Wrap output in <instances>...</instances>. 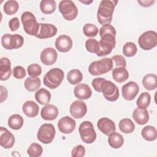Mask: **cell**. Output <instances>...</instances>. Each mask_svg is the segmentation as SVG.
<instances>
[{
  "label": "cell",
  "instance_id": "obj_1",
  "mask_svg": "<svg viewBox=\"0 0 157 157\" xmlns=\"http://www.w3.org/2000/svg\"><path fill=\"white\" fill-rule=\"evenodd\" d=\"M117 2V1L110 0L101 1L97 11L98 21L101 25L103 26L112 22L113 13Z\"/></svg>",
  "mask_w": 157,
  "mask_h": 157
},
{
  "label": "cell",
  "instance_id": "obj_2",
  "mask_svg": "<svg viewBox=\"0 0 157 157\" xmlns=\"http://www.w3.org/2000/svg\"><path fill=\"white\" fill-rule=\"evenodd\" d=\"M64 77V72L59 68H53L48 71L44 75V84L50 89L58 87Z\"/></svg>",
  "mask_w": 157,
  "mask_h": 157
},
{
  "label": "cell",
  "instance_id": "obj_3",
  "mask_svg": "<svg viewBox=\"0 0 157 157\" xmlns=\"http://www.w3.org/2000/svg\"><path fill=\"white\" fill-rule=\"evenodd\" d=\"M113 66L111 58H104L92 62L89 66L88 71L92 75H100L110 71L113 69Z\"/></svg>",
  "mask_w": 157,
  "mask_h": 157
},
{
  "label": "cell",
  "instance_id": "obj_4",
  "mask_svg": "<svg viewBox=\"0 0 157 157\" xmlns=\"http://www.w3.org/2000/svg\"><path fill=\"white\" fill-rule=\"evenodd\" d=\"M21 20L25 31L29 35L36 36L39 29V23L34 14L31 12H25L21 15Z\"/></svg>",
  "mask_w": 157,
  "mask_h": 157
},
{
  "label": "cell",
  "instance_id": "obj_5",
  "mask_svg": "<svg viewBox=\"0 0 157 157\" xmlns=\"http://www.w3.org/2000/svg\"><path fill=\"white\" fill-rule=\"evenodd\" d=\"M58 9L64 18L67 21L74 20L78 15V9L71 0H63L59 3Z\"/></svg>",
  "mask_w": 157,
  "mask_h": 157
},
{
  "label": "cell",
  "instance_id": "obj_6",
  "mask_svg": "<svg viewBox=\"0 0 157 157\" xmlns=\"http://www.w3.org/2000/svg\"><path fill=\"white\" fill-rule=\"evenodd\" d=\"M78 132L82 141L86 144H92L96 139V133L91 122L83 121L79 126Z\"/></svg>",
  "mask_w": 157,
  "mask_h": 157
},
{
  "label": "cell",
  "instance_id": "obj_7",
  "mask_svg": "<svg viewBox=\"0 0 157 157\" xmlns=\"http://www.w3.org/2000/svg\"><path fill=\"white\" fill-rule=\"evenodd\" d=\"M100 90L104 97L109 101H115L119 98L120 94L118 87L110 80L105 79L101 84Z\"/></svg>",
  "mask_w": 157,
  "mask_h": 157
},
{
  "label": "cell",
  "instance_id": "obj_8",
  "mask_svg": "<svg viewBox=\"0 0 157 157\" xmlns=\"http://www.w3.org/2000/svg\"><path fill=\"white\" fill-rule=\"evenodd\" d=\"M55 134V128L52 124L44 123L39 128L37 134V137L40 142L44 144H48L53 141Z\"/></svg>",
  "mask_w": 157,
  "mask_h": 157
},
{
  "label": "cell",
  "instance_id": "obj_9",
  "mask_svg": "<svg viewBox=\"0 0 157 157\" xmlns=\"http://www.w3.org/2000/svg\"><path fill=\"white\" fill-rule=\"evenodd\" d=\"M140 47L144 50H150L157 45V33L154 31H147L142 34L138 39Z\"/></svg>",
  "mask_w": 157,
  "mask_h": 157
},
{
  "label": "cell",
  "instance_id": "obj_10",
  "mask_svg": "<svg viewBox=\"0 0 157 157\" xmlns=\"http://www.w3.org/2000/svg\"><path fill=\"white\" fill-rule=\"evenodd\" d=\"M121 91L123 98L125 100L132 101L137 95L139 91V86L136 82L131 81L122 86Z\"/></svg>",
  "mask_w": 157,
  "mask_h": 157
},
{
  "label": "cell",
  "instance_id": "obj_11",
  "mask_svg": "<svg viewBox=\"0 0 157 157\" xmlns=\"http://www.w3.org/2000/svg\"><path fill=\"white\" fill-rule=\"evenodd\" d=\"M57 33V28L49 23H39V29L36 37L41 39L50 38L55 36Z\"/></svg>",
  "mask_w": 157,
  "mask_h": 157
},
{
  "label": "cell",
  "instance_id": "obj_12",
  "mask_svg": "<svg viewBox=\"0 0 157 157\" xmlns=\"http://www.w3.org/2000/svg\"><path fill=\"white\" fill-rule=\"evenodd\" d=\"M86 105L82 101L76 100L70 106V113L75 118H82L86 115Z\"/></svg>",
  "mask_w": 157,
  "mask_h": 157
},
{
  "label": "cell",
  "instance_id": "obj_13",
  "mask_svg": "<svg viewBox=\"0 0 157 157\" xmlns=\"http://www.w3.org/2000/svg\"><path fill=\"white\" fill-rule=\"evenodd\" d=\"M75 121L69 116L62 117L58 122L59 131L63 134H71L75 128Z\"/></svg>",
  "mask_w": 157,
  "mask_h": 157
},
{
  "label": "cell",
  "instance_id": "obj_14",
  "mask_svg": "<svg viewBox=\"0 0 157 157\" xmlns=\"http://www.w3.org/2000/svg\"><path fill=\"white\" fill-rule=\"evenodd\" d=\"M15 142L14 136L6 128H0V145L2 147L9 149L12 148Z\"/></svg>",
  "mask_w": 157,
  "mask_h": 157
},
{
  "label": "cell",
  "instance_id": "obj_15",
  "mask_svg": "<svg viewBox=\"0 0 157 157\" xmlns=\"http://www.w3.org/2000/svg\"><path fill=\"white\" fill-rule=\"evenodd\" d=\"M98 128L105 135L109 136L115 131V124L110 118L103 117L100 118L97 123Z\"/></svg>",
  "mask_w": 157,
  "mask_h": 157
},
{
  "label": "cell",
  "instance_id": "obj_16",
  "mask_svg": "<svg viewBox=\"0 0 157 157\" xmlns=\"http://www.w3.org/2000/svg\"><path fill=\"white\" fill-rule=\"evenodd\" d=\"M58 54L56 51L52 47L44 49L40 53V60L42 63L47 66L53 64L57 60Z\"/></svg>",
  "mask_w": 157,
  "mask_h": 157
},
{
  "label": "cell",
  "instance_id": "obj_17",
  "mask_svg": "<svg viewBox=\"0 0 157 157\" xmlns=\"http://www.w3.org/2000/svg\"><path fill=\"white\" fill-rule=\"evenodd\" d=\"M55 47L60 52H67L72 47V40L69 36L61 35L56 39Z\"/></svg>",
  "mask_w": 157,
  "mask_h": 157
},
{
  "label": "cell",
  "instance_id": "obj_18",
  "mask_svg": "<svg viewBox=\"0 0 157 157\" xmlns=\"http://www.w3.org/2000/svg\"><path fill=\"white\" fill-rule=\"evenodd\" d=\"M74 93L75 96L78 99L85 100L91 96L92 91L88 85L85 83H79L74 88Z\"/></svg>",
  "mask_w": 157,
  "mask_h": 157
},
{
  "label": "cell",
  "instance_id": "obj_19",
  "mask_svg": "<svg viewBox=\"0 0 157 157\" xmlns=\"http://www.w3.org/2000/svg\"><path fill=\"white\" fill-rule=\"evenodd\" d=\"M40 115L45 120H53L58 115V109L56 106L52 104L45 105L41 110Z\"/></svg>",
  "mask_w": 157,
  "mask_h": 157
},
{
  "label": "cell",
  "instance_id": "obj_20",
  "mask_svg": "<svg viewBox=\"0 0 157 157\" xmlns=\"http://www.w3.org/2000/svg\"><path fill=\"white\" fill-rule=\"evenodd\" d=\"M11 63L9 58L2 57L0 61V75L1 80H7L11 76Z\"/></svg>",
  "mask_w": 157,
  "mask_h": 157
},
{
  "label": "cell",
  "instance_id": "obj_21",
  "mask_svg": "<svg viewBox=\"0 0 157 157\" xmlns=\"http://www.w3.org/2000/svg\"><path fill=\"white\" fill-rule=\"evenodd\" d=\"M132 118L137 124L143 125L148 121L149 114L146 109L136 108L133 111Z\"/></svg>",
  "mask_w": 157,
  "mask_h": 157
},
{
  "label": "cell",
  "instance_id": "obj_22",
  "mask_svg": "<svg viewBox=\"0 0 157 157\" xmlns=\"http://www.w3.org/2000/svg\"><path fill=\"white\" fill-rule=\"evenodd\" d=\"M23 113L28 117L32 118L36 117L39 111V107L37 103L33 101H26L22 106Z\"/></svg>",
  "mask_w": 157,
  "mask_h": 157
},
{
  "label": "cell",
  "instance_id": "obj_23",
  "mask_svg": "<svg viewBox=\"0 0 157 157\" xmlns=\"http://www.w3.org/2000/svg\"><path fill=\"white\" fill-rule=\"evenodd\" d=\"M144 87L149 91L154 90L157 88V76L153 74L145 75L142 79Z\"/></svg>",
  "mask_w": 157,
  "mask_h": 157
},
{
  "label": "cell",
  "instance_id": "obj_24",
  "mask_svg": "<svg viewBox=\"0 0 157 157\" xmlns=\"http://www.w3.org/2000/svg\"><path fill=\"white\" fill-rule=\"evenodd\" d=\"M25 88L29 92H34L38 90L41 85V81L37 77H30L26 78L24 82Z\"/></svg>",
  "mask_w": 157,
  "mask_h": 157
},
{
  "label": "cell",
  "instance_id": "obj_25",
  "mask_svg": "<svg viewBox=\"0 0 157 157\" xmlns=\"http://www.w3.org/2000/svg\"><path fill=\"white\" fill-rule=\"evenodd\" d=\"M112 77L118 83L124 82L128 78L129 73L125 67L114 68L112 71Z\"/></svg>",
  "mask_w": 157,
  "mask_h": 157
},
{
  "label": "cell",
  "instance_id": "obj_26",
  "mask_svg": "<svg viewBox=\"0 0 157 157\" xmlns=\"http://www.w3.org/2000/svg\"><path fill=\"white\" fill-rule=\"evenodd\" d=\"M108 142L112 148L117 149L123 145L124 138L121 134L115 131L109 136Z\"/></svg>",
  "mask_w": 157,
  "mask_h": 157
},
{
  "label": "cell",
  "instance_id": "obj_27",
  "mask_svg": "<svg viewBox=\"0 0 157 157\" xmlns=\"http://www.w3.org/2000/svg\"><path fill=\"white\" fill-rule=\"evenodd\" d=\"M35 99L41 105H47L51 99V94L47 90L40 88L35 93Z\"/></svg>",
  "mask_w": 157,
  "mask_h": 157
},
{
  "label": "cell",
  "instance_id": "obj_28",
  "mask_svg": "<svg viewBox=\"0 0 157 157\" xmlns=\"http://www.w3.org/2000/svg\"><path fill=\"white\" fill-rule=\"evenodd\" d=\"M56 8V3L54 0H42L40 2V9L44 14H50L54 12Z\"/></svg>",
  "mask_w": 157,
  "mask_h": 157
},
{
  "label": "cell",
  "instance_id": "obj_29",
  "mask_svg": "<svg viewBox=\"0 0 157 157\" xmlns=\"http://www.w3.org/2000/svg\"><path fill=\"white\" fill-rule=\"evenodd\" d=\"M115 47V46L112 44L101 39L99 42V49L96 55L98 56H104L109 55Z\"/></svg>",
  "mask_w": 157,
  "mask_h": 157
},
{
  "label": "cell",
  "instance_id": "obj_30",
  "mask_svg": "<svg viewBox=\"0 0 157 157\" xmlns=\"http://www.w3.org/2000/svg\"><path fill=\"white\" fill-rule=\"evenodd\" d=\"M23 118L19 114H13L8 119V126L12 129H20L23 125Z\"/></svg>",
  "mask_w": 157,
  "mask_h": 157
},
{
  "label": "cell",
  "instance_id": "obj_31",
  "mask_svg": "<svg viewBox=\"0 0 157 157\" xmlns=\"http://www.w3.org/2000/svg\"><path fill=\"white\" fill-rule=\"evenodd\" d=\"M118 126L120 131L124 134L132 133L135 129V125L129 118L121 119L119 122Z\"/></svg>",
  "mask_w": 157,
  "mask_h": 157
},
{
  "label": "cell",
  "instance_id": "obj_32",
  "mask_svg": "<svg viewBox=\"0 0 157 157\" xmlns=\"http://www.w3.org/2000/svg\"><path fill=\"white\" fill-rule=\"evenodd\" d=\"M141 135L145 140L147 141H153L157 137L156 129L154 126H146L142 129Z\"/></svg>",
  "mask_w": 157,
  "mask_h": 157
},
{
  "label": "cell",
  "instance_id": "obj_33",
  "mask_svg": "<svg viewBox=\"0 0 157 157\" xmlns=\"http://www.w3.org/2000/svg\"><path fill=\"white\" fill-rule=\"evenodd\" d=\"M83 78V75L78 69L71 70L67 74V79L71 85H76L79 83Z\"/></svg>",
  "mask_w": 157,
  "mask_h": 157
},
{
  "label": "cell",
  "instance_id": "obj_34",
  "mask_svg": "<svg viewBox=\"0 0 157 157\" xmlns=\"http://www.w3.org/2000/svg\"><path fill=\"white\" fill-rule=\"evenodd\" d=\"M151 96L149 93L143 92L140 94L136 101L137 106L139 109H146L149 106Z\"/></svg>",
  "mask_w": 157,
  "mask_h": 157
},
{
  "label": "cell",
  "instance_id": "obj_35",
  "mask_svg": "<svg viewBox=\"0 0 157 157\" xmlns=\"http://www.w3.org/2000/svg\"><path fill=\"white\" fill-rule=\"evenodd\" d=\"M19 4L17 1L15 0L7 1L5 2L3 6L4 12L9 15L15 14L18 10Z\"/></svg>",
  "mask_w": 157,
  "mask_h": 157
},
{
  "label": "cell",
  "instance_id": "obj_36",
  "mask_svg": "<svg viewBox=\"0 0 157 157\" xmlns=\"http://www.w3.org/2000/svg\"><path fill=\"white\" fill-rule=\"evenodd\" d=\"M137 51V47L134 42H126L123 47V53L125 56L132 57L134 56Z\"/></svg>",
  "mask_w": 157,
  "mask_h": 157
},
{
  "label": "cell",
  "instance_id": "obj_37",
  "mask_svg": "<svg viewBox=\"0 0 157 157\" xmlns=\"http://www.w3.org/2000/svg\"><path fill=\"white\" fill-rule=\"evenodd\" d=\"M43 148L37 143H33L27 150V153L31 157H38L42 155Z\"/></svg>",
  "mask_w": 157,
  "mask_h": 157
},
{
  "label": "cell",
  "instance_id": "obj_38",
  "mask_svg": "<svg viewBox=\"0 0 157 157\" xmlns=\"http://www.w3.org/2000/svg\"><path fill=\"white\" fill-rule=\"evenodd\" d=\"M98 27L91 23H86L83 28V34L87 37H95L98 33Z\"/></svg>",
  "mask_w": 157,
  "mask_h": 157
},
{
  "label": "cell",
  "instance_id": "obj_39",
  "mask_svg": "<svg viewBox=\"0 0 157 157\" xmlns=\"http://www.w3.org/2000/svg\"><path fill=\"white\" fill-rule=\"evenodd\" d=\"M85 47L88 52L96 54L99 49V42L93 38L88 39L85 42Z\"/></svg>",
  "mask_w": 157,
  "mask_h": 157
},
{
  "label": "cell",
  "instance_id": "obj_40",
  "mask_svg": "<svg viewBox=\"0 0 157 157\" xmlns=\"http://www.w3.org/2000/svg\"><path fill=\"white\" fill-rule=\"evenodd\" d=\"M24 43L23 36L20 34H12L10 38V45L12 49H17L21 47Z\"/></svg>",
  "mask_w": 157,
  "mask_h": 157
},
{
  "label": "cell",
  "instance_id": "obj_41",
  "mask_svg": "<svg viewBox=\"0 0 157 157\" xmlns=\"http://www.w3.org/2000/svg\"><path fill=\"white\" fill-rule=\"evenodd\" d=\"M27 71L29 75L31 77H37L42 74V67L38 64H31L28 66Z\"/></svg>",
  "mask_w": 157,
  "mask_h": 157
},
{
  "label": "cell",
  "instance_id": "obj_42",
  "mask_svg": "<svg viewBox=\"0 0 157 157\" xmlns=\"http://www.w3.org/2000/svg\"><path fill=\"white\" fill-rule=\"evenodd\" d=\"M111 59L113 62V64H114L115 68L126 67V61L125 58L120 55H117L113 56L111 58Z\"/></svg>",
  "mask_w": 157,
  "mask_h": 157
},
{
  "label": "cell",
  "instance_id": "obj_43",
  "mask_svg": "<svg viewBox=\"0 0 157 157\" xmlns=\"http://www.w3.org/2000/svg\"><path fill=\"white\" fill-rule=\"evenodd\" d=\"M99 34L100 36H103L104 35L112 34L113 36H116V30L115 28L111 25H105L101 26L99 29Z\"/></svg>",
  "mask_w": 157,
  "mask_h": 157
},
{
  "label": "cell",
  "instance_id": "obj_44",
  "mask_svg": "<svg viewBox=\"0 0 157 157\" xmlns=\"http://www.w3.org/2000/svg\"><path fill=\"white\" fill-rule=\"evenodd\" d=\"M13 77L17 79H21L26 76V71L24 67L20 66H17L13 67L12 71Z\"/></svg>",
  "mask_w": 157,
  "mask_h": 157
},
{
  "label": "cell",
  "instance_id": "obj_45",
  "mask_svg": "<svg viewBox=\"0 0 157 157\" xmlns=\"http://www.w3.org/2000/svg\"><path fill=\"white\" fill-rule=\"evenodd\" d=\"M85 148L82 145H77L73 148L71 151V155L73 157H82L85 155Z\"/></svg>",
  "mask_w": 157,
  "mask_h": 157
},
{
  "label": "cell",
  "instance_id": "obj_46",
  "mask_svg": "<svg viewBox=\"0 0 157 157\" xmlns=\"http://www.w3.org/2000/svg\"><path fill=\"white\" fill-rule=\"evenodd\" d=\"M11 36L10 34H5L1 37V44L5 49L12 50L10 45Z\"/></svg>",
  "mask_w": 157,
  "mask_h": 157
},
{
  "label": "cell",
  "instance_id": "obj_47",
  "mask_svg": "<svg viewBox=\"0 0 157 157\" xmlns=\"http://www.w3.org/2000/svg\"><path fill=\"white\" fill-rule=\"evenodd\" d=\"M9 26L12 31H15L20 27V21L17 17L12 18L9 22Z\"/></svg>",
  "mask_w": 157,
  "mask_h": 157
},
{
  "label": "cell",
  "instance_id": "obj_48",
  "mask_svg": "<svg viewBox=\"0 0 157 157\" xmlns=\"http://www.w3.org/2000/svg\"><path fill=\"white\" fill-rule=\"evenodd\" d=\"M105 80L104 78H102V77H98V78H94L92 82H91V84L93 87L94 88V89L99 92L101 93V90H100V86L101 84L102 83V82Z\"/></svg>",
  "mask_w": 157,
  "mask_h": 157
},
{
  "label": "cell",
  "instance_id": "obj_49",
  "mask_svg": "<svg viewBox=\"0 0 157 157\" xmlns=\"http://www.w3.org/2000/svg\"><path fill=\"white\" fill-rule=\"evenodd\" d=\"M1 88V102L2 103L3 101H4L8 96V92L6 87H4L2 85L0 86Z\"/></svg>",
  "mask_w": 157,
  "mask_h": 157
},
{
  "label": "cell",
  "instance_id": "obj_50",
  "mask_svg": "<svg viewBox=\"0 0 157 157\" xmlns=\"http://www.w3.org/2000/svg\"><path fill=\"white\" fill-rule=\"evenodd\" d=\"M141 6H143V7H150L151 6L154 2H155V1L153 0V1H137Z\"/></svg>",
  "mask_w": 157,
  "mask_h": 157
},
{
  "label": "cell",
  "instance_id": "obj_51",
  "mask_svg": "<svg viewBox=\"0 0 157 157\" xmlns=\"http://www.w3.org/2000/svg\"><path fill=\"white\" fill-rule=\"evenodd\" d=\"M80 2H82V3H83V4H91V2H93V1H80Z\"/></svg>",
  "mask_w": 157,
  "mask_h": 157
}]
</instances>
